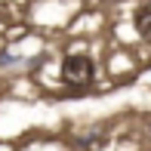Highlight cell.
I'll list each match as a JSON object with an SVG mask.
<instances>
[{"instance_id": "cell-2", "label": "cell", "mask_w": 151, "mask_h": 151, "mask_svg": "<svg viewBox=\"0 0 151 151\" xmlns=\"http://www.w3.org/2000/svg\"><path fill=\"white\" fill-rule=\"evenodd\" d=\"M133 25H136V34H139V40L151 43V6H139V9H136Z\"/></svg>"}, {"instance_id": "cell-1", "label": "cell", "mask_w": 151, "mask_h": 151, "mask_svg": "<svg viewBox=\"0 0 151 151\" xmlns=\"http://www.w3.org/2000/svg\"><path fill=\"white\" fill-rule=\"evenodd\" d=\"M62 83L68 90H86L96 83V62L83 52H71L62 59Z\"/></svg>"}]
</instances>
